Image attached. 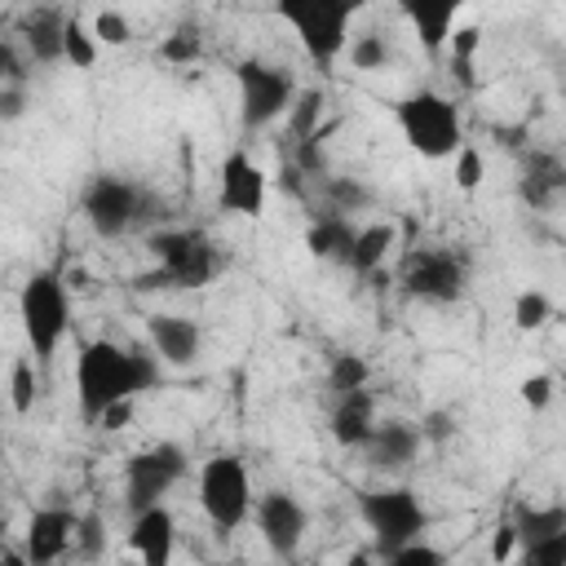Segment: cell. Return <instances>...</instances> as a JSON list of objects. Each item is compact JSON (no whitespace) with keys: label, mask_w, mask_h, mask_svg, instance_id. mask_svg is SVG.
I'll list each match as a JSON object with an SVG mask.
<instances>
[{"label":"cell","mask_w":566,"mask_h":566,"mask_svg":"<svg viewBox=\"0 0 566 566\" xmlns=\"http://www.w3.org/2000/svg\"><path fill=\"white\" fill-rule=\"evenodd\" d=\"M155 385H159V367H155V354H146L142 345L93 336L75 354V402L84 424H97V416L111 402H128Z\"/></svg>","instance_id":"1"},{"label":"cell","mask_w":566,"mask_h":566,"mask_svg":"<svg viewBox=\"0 0 566 566\" xmlns=\"http://www.w3.org/2000/svg\"><path fill=\"white\" fill-rule=\"evenodd\" d=\"M155 256L150 274H137V287H203L221 274V248L199 226H164L146 234Z\"/></svg>","instance_id":"2"},{"label":"cell","mask_w":566,"mask_h":566,"mask_svg":"<svg viewBox=\"0 0 566 566\" xmlns=\"http://www.w3.org/2000/svg\"><path fill=\"white\" fill-rule=\"evenodd\" d=\"M270 9L279 22L292 27V35L310 62L332 66L345 53L349 27L367 9V0H270Z\"/></svg>","instance_id":"3"},{"label":"cell","mask_w":566,"mask_h":566,"mask_svg":"<svg viewBox=\"0 0 566 566\" xmlns=\"http://www.w3.org/2000/svg\"><path fill=\"white\" fill-rule=\"evenodd\" d=\"M394 124L402 133V142L420 155V159H451L455 146L464 142V124H460V102L438 93V88H416L407 97L394 102Z\"/></svg>","instance_id":"4"},{"label":"cell","mask_w":566,"mask_h":566,"mask_svg":"<svg viewBox=\"0 0 566 566\" xmlns=\"http://www.w3.org/2000/svg\"><path fill=\"white\" fill-rule=\"evenodd\" d=\"M18 318H22V336L35 363H49L71 332V296L57 270H35L18 287Z\"/></svg>","instance_id":"5"},{"label":"cell","mask_w":566,"mask_h":566,"mask_svg":"<svg viewBox=\"0 0 566 566\" xmlns=\"http://www.w3.org/2000/svg\"><path fill=\"white\" fill-rule=\"evenodd\" d=\"M80 212L97 239H124L155 212V195L133 177L97 172V177H88V186L80 195Z\"/></svg>","instance_id":"6"},{"label":"cell","mask_w":566,"mask_h":566,"mask_svg":"<svg viewBox=\"0 0 566 566\" xmlns=\"http://www.w3.org/2000/svg\"><path fill=\"white\" fill-rule=\"evenodd\" d=\"M358 517L376 539V553L389 557L398 544L429 531V509L411 486H376L358 495Z\"/></svg>","instance_id":"7"},{"label":"cell","mask_w":566,"mask_h":566,"mask_svg":"<svg viewBox=\"0 0 566 566\" xmlns=\"http://www.w3.org/2000/svg\"><path fill=\"white\" fill-rule=\"evenodd\" d=\"M234 84H239V119L248 133L270 128L283 119V111L296 97V75L287 66L261 62V57H239L234 62Z\"/></svg>","instance_id":"8"},{"label":"cell","mask_w":566,"mask_h":566,"mask_svg":"<svg viewBox=\"0 0 566 566\" xmlns=\"http://www.w3.org/2000/svg\"><path fill=\"white\" fill-rule=\"evenodd\" d=\"M402 292L411 301H424V305H455L469 287V256L451 243H438V248H416L402 256Z\"/></svg>","instance_id":"9"},{"label":"cell","mask_w":566,"mask_h":566,"mask_svg":"<svg viewBox=\"0 0 566 566\" xmlns=\"http://www.w3.org/2000/svg\"><path fill=\"white\" fill-rule=\"evenodd\" d=\"M199 509L221 535H230V531H239L248 522V513H252V478H248V464L239 455L226 451V455L203 460V469H199Z\"/></svg>","instance_id":"10"},{"label":"cell","mask_w":566,"mask_h":566,"mask_svg":"<svg viewBox=\"0 0 566 566\" xmlns=\"http://www.w3.org/2000/svg\"><path fill=\"white\" fill-rule=\"evenodd\" d=\"M181 478H186V451L177 442H155V447L128 455V464H124V504H128V513H137L146 504H159Z\"/></svg>","instance_id":"11"},{"label":"cell","mask_w":566,"mask_h":566,"mask_svg":"<svg viewBox=\"0 0 566 566\" xmlns=\"http://www.w3.org/2000/svg\"><path fill=\"white\" fill-rule=\"evenodd\" d=\"M265 195H270V177L243 146H234L217 168V208L226 217H261Z\"/></svg>","instance_id":"12"},{"label":"cell","mask_w":566,"mask_h":566,"mask_svg":"<svg viewBox=\"0 0 566 566\" xmlns=\"http://www.w3.org/2000/svg\"><path fill=\"white\" fill-rule=\"evenodd\" d=\"M252 522L274 557H296L310 531V509L292 491H265L261 500H252Z\"/></svg>","instance_id":"13"},{"label":"cell","mask_w":566,"mask_h":566,"mask_svg":"<svg viewBox=\"0 0 566 566\" xmlns=\"http://www.w3.org/2000/svg\"><path fill=\"white\" fill-rule=\"evenodd\" d=\"M75 526H80V513L75 509H66V504H40L27 517L22 557L27 562H40V566L66 557V548H75Z\"/></svg>","instance_id":"14"},{"label":"cell","mask_w":566,"mask_h":566,"mask_svg":"<svg viewBox=\"0 0 566 566\" xmlns=\"http://www.w3.org/2000/svg\"><path fill=\"white\" fill-rule=\"evenodd\" d=\"M566 190V164L557 150H526L517 168V199L535 212H553Z\"/></svg>","instance_id":"15"},{"label":"cell","mask_w":566,"mask_h":566,"mask_svg":"<svg viewBox=\"0 0 566 566\" xmlns=\"http://www.w3.org/2000/svg\"><path fill=\"white\" fill-rule=\"evenodd\" d=\"M146 336H150L155 358H164L168 367H190L199 358V349H203V327L195 318L168 314V310L146 318Z\"/></svg>","instance_id":"16"},{"label":"cell","mask_w":566,"mask_h":566,"mask_svg":"<svg viewBox=\"0 0 566 566\" xmlns=\"http://www.w3.org/2000/svg\"><path fill=\"white\" fill-rule=\"evenodd\" d=\"M420 447H424L420 424H411V420H389V424H371V433H367V442H363L358 451L367 455L371 469L394 473V469H407V464L420 455Z\"/></svg>","instance_id":"17"},{"label":"cell","mask_w":566,"mask_h":566,"mask_svg":"<svg viewBox=\"0 0 566 566\" xmlns=\"http://www.w3.org/2000/svg\"><path fill=\"white\" fill-rule=\"evenodd\" d=\"M172 544H177V522H172V513L164 509V500L133 513L128 548H133L146 566H168V562H172Z\"/></svg>","instance_id":"18"},{"label":"cell","mask_w":566,"mask_h":566,"mask_svg":"<svg viewBox=\"0 0 566 566\" xmlns=\"http://www.w3.org/2000/svg\"><path fill=\"white\" fill-rule=\"evenodd\" d=\"M464 4L469 0H398V13L411 22V31H416L424 53H442L455 18L464 13Z\"/></svg>","instance_id":"19"},{"label":"cell","mask_w":566,"mask_h":566,"mask_svg":"<svg viewBox=\"0 0 566 566\" xmlns=\"http://www.w3.org/2000/svg\"><path fill=\"white\" fill-rule=\"evenodd\" d=\"M371 424H376V398H371L367 385L336 394V407H332V438H336L340 447L358 451V447L367 442Z\"/></svg>","instance_id":"20"},{"label":"cell","mask_w":566,"mask_h":566,"mask_svg":"<svg viewBox=\"0 0 566 566\" xmlns=\"http://www.w3.org/2000/svg\"><path fill=\"white\" fill-rule=\"evenodd\" d=\"M62 27H66V13L53 9V4H40V9H31V13L18 22V35H22V44L31 49V57H35L40 66L62 62Z\"/></svg>","instance_id":"21"},{"label":"cell","mask_w":566,"mask_h":566,"mask_svg":"<svg viewBox=\"0 0 566 566\" xmlns=\"http://www.w3.org/2000/svg\"><path fill=\"white\" fill-rule=\"evenodd\" d=\"M394 243H398L394 221L358 226V230H354V239H349V252H345V261H340V265H349L358 279H367V274H376V270L385 265V256H389V248H394Z\"/></svg>","instance_id":"22"},{"label":"cell","mask_w":566,"mask_h":566,"mask_svg":"<svg viewBox=\"0 0 566 566\" xmlns=\"http://www.w3.org/2000/svg\"><path fill=\"white\" fill-rule=\"evenodd\" d=\"M354 230H358V226H354L345 212L327 208V212H318V217L310 221V230H305V252H310L314 261H345Z\"/></svg>","instance_id":"23"},{"label":"cell","mask_w":566,"mask_h":566,"mask_svg":"<svg viewBox=\"0 0 566 566\" xmlns=\"http://www.w3.org/2000/svg\"><path fill=\"white\" fill-rule=\"evenodd\" d=\"M509 526H513V539L526 548V544H535L544 535L566 531V504H517Z\"/></svg>","instance_id":"24"},{"label":"cell","mask_w":566,"mask_h":566,"mask_svg":"<svg viewBox=\"0 0 566 566\" xmlns=\"http://www.w3.org/2000/svg\"><path fill=\"white\" fill-rule=\"evenodd\" d=\"M323 111H327V93L323 88H296L292 106L283 111V128L292 142H305L314 133H323Z\"/></svg>","instance_id":"25"},{"label":"cell","mask_w":566,"mask_h":566,"mask_svg":"<svg viewBox=\"0 0 566 566\" xmlns=\"http://www.w3.org/2000/svg\"><path fill=\"white\" fill-rule=\"evenodd\" d=\"M97 40L88 31V22L80 13H66V27H62V62H71L75 71H88L97 62Z\"/></svg>","instance_id":"26"},{"label":"cell","mask_w":566,"mask_h":566,"mask_svg":"<svg viewBox=\"0 0 566 566\" xmlns=\"http://www.w3.org/2000/svg\"><path fill=\"white\" fill-rule=\"evenodd\" d=\"M340 57H349L354 71H385V66L394 62V44H389L380 31H363V35H354V40L345 44Z\"/></svg>","instance_id":"27"},{"label":"cell","mask_w":566,"mask_h":566,"mask_svg":"<svg viewBox=\"0 0 566 566\" xmlns=\"http://www.w3.org/2000/svg\"><path fill=\"white\" fill-rule=\"evenodd\" d=\"M447 49H451V71H455V80L464 75V84H473V57H478V49H482V27H478V22L451 27Z\"/></svg>","instance_id":"28"},{"label":"cell","mask_w":566,"mask_h":566,"mask_svg":"<svg viewBox=\"0 0 566 566\" xmlns=\"http://www.w3.org/2000/svg\"><path fill=\"white\" fill-rule=\"evenodd\" d=\"M199 53H203V35H199L195 27H177V31H168V35L159 40V49H155V57L168 62V66H190Z\"/></svg>","instance_id":"29"},{"label":"cell","mask_w":566,"mask_h":566,"mask_svg":"<svg viewBox=\"0 0 566 566\" xmlns=\"http://www.w3.org/2000/svg\"><path fill=\"white\" fill-rule=\"evenodd\" d=\"M548 318H553V301L539 287H526L513 296V327L517 332H539Z\"/></svg>","instance_id":"30"},{"label":"cell","mask_w":566,"mask_h":566,"mask_svg":"<svg viewBox=\"0 0 566 566\" xmlns=\"http://www.w3.org/2000/svg\"><path fill=\"white\" fill-rule=\"evenodd\" d=\"M367 376H371V367H367L363 354H332V363H327V385H332V394L358 389V385H367Z\"/></svg>","instance_id":"31"},{"label":"cell","mask_w":566,"mask_h":566,"mask_svg":"<svg viewBox=\"0 0 566 566\" xmlns=\"http://www.w3.org/2000/svg\"><path fill=\"white\" fill-rule=\"evenodd\" d=\"M35 394H40V380H35V363L31 358H18L9 367V407L18 416H27L35 407Z\"/></svg>","instance_id":"32"},{"label":"cell","mask_w":566,"mask_h":566,"mask_svg":"<svg viewBox=\"0 0 566 566\" xmlns=\"http://www.w3.org/2000/svg\"><path fill=\"white\" fill-rule=\"evenodd\" d=\"M88 31H93V40L106 44V49H124V44L133 40V27H128V18H124L119 9H102V13H93Z\"/></svg>","instance_id":"33"},{"label":"cell","mask_w":566,"mask_h":566,"mask_svg":"<svg viewBox=\"0 0 566 566\" xmlns=\"http://www.w3.org/2000/svg\"><path fill=\"white\" fill-rule=\"evenodd\" d=\"M451 159H455V168H451L455 186H460V190H478L482 177H486V159H482V150H478L473 142H460Z\"/></svg>","instance_id":"34"},{"label":"cell","mask_w":566,"mask_h":566,"mask_svg":"<svg viewBox=\"0 0 566 566\" xmlns=\"http://www.w3.org/2000/svg\"><path fill=\"white\" fill-rule=\"evenodd\" d=\"M323 190L332 199L336 212H354V208H367L371 203V190L358 186V181H345V177H323Z\"/></svg>","instance_id":"35"},{"label":"cell","mask_w":566,"mask_h":566,"mask_svg":"<svg viewBox=\"0 0 566 566\" xmlns=\"http://www.w3.org/2000/svg\"><path fill=\"white\" fill-rule=\"evenodd\" d=\"M385 562H398V566H442V562H447V553H442V548H433L424 535H416V539L398 544Z\"/></svg>","instance_id":"36"},{"label":"cell","mask_w":566,"mask_h":566,"mask_svg":"<svg viewBox=\"0 0 566 566\" xmlns=\"http://www.w3.org/2000/svg\"><path fill=\"white\" fill-rule=\"evenodd\" d=\"M27 115V80L9 75L0 80V124H18Z\"/></svg>","instance_id":"37"},{"label":"cell","mask_w":566,"mask_h":566,"mask_svg":"<svg viewBox=\"0 0 566 566\" xmlns=\"http://www.w3.org/2000/svg\"><path fill=\"white\" fill-rule=\"evenodd\" d=\"M522 557H526V562H539V566H562V562H566V531H557V535H544V539L526 544V548H522Z\"/></svg>","instance_id":"38"},{"label":"cell","mask_w":566,"mask_h":566,"mask_svg":"<svg viewBox=\"0 0 566 566\" xmlns=\"http://www.w3.org/2000/svg\"><path fill=\"white\" fill-rule=\"evenodd\" d=\"M517 394H522V402L531 407V411H544L548 402H553V376H526L522 385H517Z\"/></svg>","instance_id":"39"},{"label":"cell","mask_w":566,"mask_h":566,"mask_svg":"<svg viewBox=\"0 0 566 566\" xmlns=\"http://www.w3.org/2000/svg\"><path fill=\"white\" fill-rule=\"evenodd\" d=\"M128 416H133V398H128V402H111V407L97 416V429H124Z\"/></svg>","instance_id":"40"},{"label":"cell","mask_w":566,"mask_h":566,"mask_svg":"<svg viewBox=\"0 0 566 566\" xmlns=\"http://www.w3.org/2000/svg\"><path fill=\"white\" fill-rule=\"evenodd\" d=\"M447 433H451V420H447L442 411H433V416H429V420L420 424V438H424V442H429V438H438V442H442Z\"/></svg>","instance_id":"41"},{"label":"cell","mask_w":566,"mask_h":566,"mask_svg":"<svg viewBox=\"0 0 566 566\" xmlns=\"http://www.w3.org/2000/svg\"><path fill=\"white\" fill-rule=\"evenodd\" d=\"M513 544H517V539H513V526H500V535H495V544H491V557L504 562V557L513 553Z\"/></svg>","instance_id":"42"},{"label":"cell","mask_w":566,"mask_h":566,"mask_svg":"<svg viewBox=\"0 0 566 566\" xmlns=\"http://www.w3.org/2000/svg\"><path fill=\"white\" fill-rule=\"evenodd\" d=\"M9 75H22V71H18V57H13V49L0 40V80H9Z\"/></svg>","instance_id":"43"},{"label":"cell","mask_w":566,"mask_h":566,"mask_svg":"<svg viewBox=\"0 0 566 566\" xmlns=\"http://www.w3.org/2000/svg\"><path fill=\"white\" fill-rule=\"evenodd\" d=\"M4 531H9V513L0 509V539H4Z\"/></svg>","instance_id":"44"}]
</instances>
